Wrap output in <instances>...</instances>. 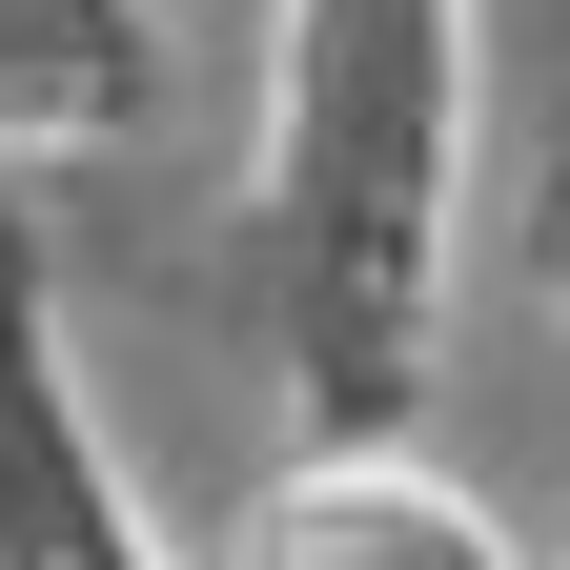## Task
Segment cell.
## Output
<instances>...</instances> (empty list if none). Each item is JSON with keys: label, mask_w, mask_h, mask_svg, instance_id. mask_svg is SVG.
I'll return each mask as SVG.
<instances>
[{"label": "cell", "mask_w": 570, "mask_h": 570, "mask_svg": "<svg viewBox=\"0 0 570 570\" xmlns=\"http://www.w3.org/2000/svg\"><path fill=\"white\" fill-rule=\"evenodd\" d=\"M449 0H285V142H265V225L306 285V367L326 387H407L428 265H449Z\"/></svg>", "instance_id": "1"}, {"label": "cell", "mask_w": 570, "mask_h": 570, "mask_svg": "<svg viewBox=\"0 0 570 570\" xmlns=\"http://www.w3.org/2000/svg\"><path fill=\"white\" fill-rule=\"evenodd\" d=\"M245 570H510V530L469 510L449 469H387V449H326L265 489V550Z\"/></svg>", "instance_id": "2"}, {"label": "cell", "mask_w": 570, "mask_h": 570, "mask_svg": "<svg viewBox=\"0 0 570 570\" xmlns=\"http://www.w3.org/2000/svg\"><path fill=\"white\" fill-rule=\"evenodd\" d=\"M164 102L142 0H0V142H122Z\"/></svg>", "instance_id": "3"}]
</instances>
